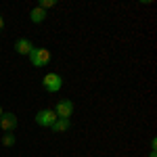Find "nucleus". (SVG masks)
Masks as SVG:
<instances>
[{"label":"nucleus","instance_id":"nucleus-3","mask_svg":"<svg viewBox=\"0 0 157 157\" xmlns=\"http://www.w3.org/2000/svg\"><path fill=\"white\" fill-rule=\"evenodd\" d=\"M34 120H36V124L40 128H50V126L57 121V113H55L52 109H40Z\"/></svg>","mask_w":157,"mask_h":157},{"label":"nucleus","instance_id":"nucleus-8","mask_svg":"<svg viewBox=\"0 0 157 157\" xmlns=\"http://www.w3.org/2000/svg\"><path fill=\"white\" fill-rule=\"evenodd\" d=\"M46 19V11H42L40 6H34L32 11H29V21L32 23H42Z\"/></svg>","mask_w":157,"mask_h":157},{"label":"nucleus","instance_id":"nucleus-10","mask_svg":"<svg viewBox=\"0 0 157 157\" xmlns=\"http://www.w3.org/2000/svg\"><path fill=\"white\" fill-rule=\"evenodd\" d=\"M38 6H40L42 11H46V9H50V6H55V0H40Z\"/></svg>","mask_w":157,"mask_h":157},{"label":"nucleus","instance_id":"nucleus-2","mask_svg":"<svg viewBox=\"0 0 157 157\" xmlns=\"http://www.w3.org/2000/svg\"><path fill=\"white\" fill-rule=\"evenodd\" d=\"M42 86H44L46 92L55 94V92H59L61 86H63V78H61L59 73H46V75L42 78Z\"/></svg>","mask_w":157,"mask_h":157},{"label":"nucleus","instance_id":"nucleus-1","mask_svg":"<svg viewBox=\"0 0 157 157\" xmlns=\"http://www.w3.org/2000/svg\"><path fill=\"white\" fill-rule=\"evenodd\" d=\"M29 57V63L34 65V67H46L50 63V50L44 48V46H34V50L27 55Z\"/></svg>","mask_w":157,"mask_h":157},{"label":"nucleus","instance_id":"nucleus-6","mask_svg":"<svg viewBox=\"0 0 157 157\" xmlns=\"http://www.w3.org/2000/svg\"><path fill=\"white\" fill-rule=\"evenodd\" d=\"M15 50H17L19 55L27 57V55L34 50V44H32V40H27V38H19V40L15 42Z\"/></svg>","mask_w":157,"mask_h":157},{"label":"nucleus","instance_id":"nucleus-14","mask_svg":"<svg viewBox=\"0 0 157 157\" xmlns=\"http://www.w3.org/2000/svg\"><path fill=\"white\" fill-rule=\"evenodd\" d=\"M2 113H4V111H2V107H0V117H2Z\"/></svg>","mask_w":157,"mask_h":157},{"label":"nucleus","instance_id":"nucleus-11","mask_svg":"<svg viewBox=\"0 0 157 157\" xmlns=\"http://www.w3.org/2000/svg\"><path fill=\"white\" fill-rule=\"evenodd\" d=\"M151 151H157V140H155V138L151 140Z\"/></svg>","mask_w":157,"mask_h":157},{"label":"nucleus","instance_id":"nucleus-12","mask_svg":"<svg viewBox=\"0 0 157 157\" xmlns=\"http://www.w3.org/2000/svg\"><path fill=\"white\" fill-rule=\"evenodd\" d=\"M149 157H157V151H151V153H149Z\"/></svg>","mask_w":157,"mask_h":157},{"label":"nucleus","instance_id":"nucleus-9","mask_svg":"<svg viewBox=\"0 0 157 157\" xmlns=\"http://www.w3.org/2000/svg\"><path fill=\"white\" fill-rule=\"evenodd\" d=\"M2 145H4V147H13V145H15V136H13V132L4 134V138H2Z\"/></svg>","mask_w":157,"mask_h":157},{"label":"nucleus","instance_id":"nucleus-4","mask_svg":"<svg viewBox=\"0 0 157 157\" xmlns=\"http://www.w3.org/2000/svg\"><path fill=\"white\" fill-rule=\"evenodd\" d=\"M52 111L57 113V117H65V120H69L71 113H73V103L69 101V98H61V101H57V105H55Z\"/></svg>","mask_w":157,"mask_h":157},{"label":"nucleus","instance_id":"nucleus-7","mask_svg":"<svg viewBox=\"0 0 157 157\" xmlns=\"http://www.w3.org/2000/svg\"><path fill=\"white\" fill-rule=\"evenodd\" d=\"M71 128V120H65V117H57V121L50 126V130L55 134H63V132H67Z\"/></svg>","mask_w":157,"mask_h":157},{"label":"nucleus","instance_id":"nucleus-13","mask_svg":"<svg viewBox=\"0 0 157 157\" xmlns=\"http://www.w3.org/2000/svg\"><path fill=\"white\" fill-rule=\"evenodd\" d=\"M2 27H4V21H2V17H0V29H2Z\"/></svg>","mask_w":157,"mask_h":157},{"label":"nucleus","instance_id":"nucleus-5","mask_svg":"<svg viewBox=\"0 0 157 157\" xmlns=\"http://www.w3.org/2000/svg\"><path fill=\"white\" fill-rule=\"evenodd\" d=\"M0 128H2L4 132H13V130L17 128V115L11 113V111L2 113V117H0Z\"/></svg>","mask_w":157,"mask_h":157}]
</instances>
